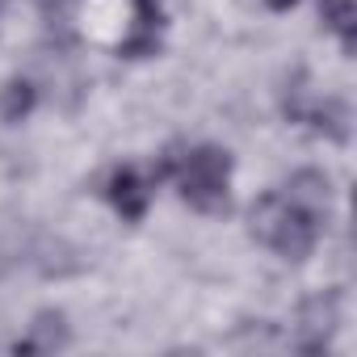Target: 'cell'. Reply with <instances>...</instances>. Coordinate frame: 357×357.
Instances as JSON below:
<instances>
[{
  "instance_id": "8992f818",
  "label": "cell",
  "mask_w": 357,
  "mask_h": 357,
  "mask_svg": "<svg viewBox=\"0 0 357 357\" xmlns=\"http://www.w3.org/2000/svg\"><path fill=\"white\" fill-rule=\"evenodd\" d=\"M282 198L294 211H303V215H311V219L324 223V215L332 206V181H328V172H319V168H298V172H290Z\"/></svg>"
},
{
  "instance_id": "4fadbf2b",
  "label": "cell",
  "mask_w": 357,
  "mask_h": 357,
  "mask_svg": "<svg viewBox=\"0 0 357 357\" xmlns=\"http://www.w3.org/2000/svg\"><path fill=\"white\" fill-rule=\"evenodd\" d=\"M155 51H160V30H143V26H130V34L118 43L122 59H147Z\"/></svg>"
},
{
  "instance_id": "3957f363",
  "label": "cell",
  "mask_w": 357,
  "mask_h": 357,
  "mask_svg": "<svg viewBox=\"0 0 357 357\" xmlns=\"http://www.w3.org/2000/svg\"><path fill=\"white\" fill-rule=\"evenodd\" d=\"M30 265L38 269V278L47 282H63L84 273V252L68 240V236H38L30 244Z\"/></svg>"
},
{
  "instance_id": "6da1fadb",
  "label": "cell",
  "mask_w": 357,
  "mask_h": 357,
  "mask_svg": "<svg viewBox=\"0 0 357 357\" xmlns=\"http://www.w3.org/2000/svg\"><path fill=\"white\" fill-rule=\"evenodd\" d=\"M176 190L181 198L202 211V215H227L231 211V151L227 147H215V143H202V147H190L181 168H176Z\"/></svg>"
},
{
  "instance_id": "7a4b0ae2",
  "label": "cell",
  "mask_w": 357,
  "mask_h": 357,
  "mask_svg": "<svg viewBox=\"0 0 357 357\" xmlns=\"http://www.w3.org/2000/svg\"><path fill=\"white\" fill-rule=\"evenodd\" d=\"M336 328H340V298H336V294H311V298H303V307H298L294 349H298V353H328Z\"/></svg>"
},
{
  "instance_id": "9a60e30c",
  "label": "cell",
  "mask_w": 357,
  "mask_h": 357,
  "mask_svg": "<svg viewBox=\"0 0 357 357\" xmlns=\"http://www.w3.org/2000/svg\"><path fill=\"white\" fill-rule=\"evenodd\" d=\"M34 5H38V9L47 13V17H55V13H59V9L68 5V0H34Z\"/></svg>"
},
{
  "instance_id": "8fae6325",
  "label": "cell",
  "mask_w": 357,
  "mask_h": 357,
  "mask_svg": "<svg viewBox=\"0 0 357 357\" xmlns=\"http://www.w3.org/2000/svg\"><path fill=\"white\" fill-rule=\"evenodd\" d=\"M319 17L332 34H340L344 51H353V43H357V5L353 0H319Z\"/></svg>"
},
{
  "instance_id": "7c38bea8",
  "label": "cell",
  "mask_w": 357,
  "mask_h": 357,
  "mask_svg": "<svg viewBox=\"0 0 357 357\" xmlns=\"http://www.w3.org/2000/svg\"><path fill=\"white\" fill-rule=\"evenodd\" d=\"M307 109H311L307 76H303V72H294V80H286V89H282V114H286L290 122H303V118H307Z\"/></svg>"
},
{
  "instance_id": "9c48e42d",
  "label": "cell",
  "mask_w": 357,
  "mask_h": 357,
  "mask_svg": "<svg viewBox=\"0 0 357 357\" xmlns=\"http://www.w3.org/2000/svg\"><path fill=\"white\" fill-rule=\"evenodd\" d=\"M34 105H38V89H34L30 76H9L0 84V122L17 126L34 114Z\"/></svg>"
},
{
  "instance_id": "30bf717a",
  "label": "cell",
  "mask_w": 357,
  "mask_h": 357,
  "mask_svg": "<svg viewBox=\"0 0 357 357\" xmlns=\"http://www.w3.org/2000/svg\"><path fill=\"white\" fill-rule=\"evenodd\" d=\"M282 215H286V198H282V194H265V198H257V202L248 206V236H252L257 244H269V236L278 231Z\"/></svg>"
},
{
  "instance_id": "5b68a950",
  "label": "cell",
  "mask_w": 357,
  "mask_h": 357,
  "mask_svg": "<svg viewBox=\"0 0 357 357\" xmlns=\"http://www.w3.org/2000/svg\"><path fill=\"white\" fill-rule=\"evenodd\" d=\"M105 198H109V206H114L126 223H139V219L147 215V206H151V181H143L139 168L122 164V168H114V172H109Z\"/></svg>"
},
{
  "instance_id": "52a82bcc",
  "label": "cell",
  "mask_w": 357,
  "mask_h": 357,
  "mask_svg": "<svg viewBox=\"0 0 357 357\" xmlns=\"http://www.w3.org/2000/svg\"><path fill=\"white\" fill-rule=\"evenodd\" d=\"M72 344V324L59 307H43L34 311V319L26 324V340H17V353H63Z\"/></svg>"
},
{
  "instance_id": "ba28073f",
  "label": "cell",
  "mask_w": 357,
  "mask_h": 357,
  "mask_svg": "<svg viewBox=\"0 0 357 357\" xmlns=\"http://www.w3.org/2000/svg\"><path fill=\"white\" fill-rule=\"evenodd\" d=\"M303 122H311V130H315V135H324V139H332V143H349V130H353L349 101H340V97L311 101V109H307V118H303Z\"/></svg>"
},
{
  "instance_id": "e0dca14e",
  "label": "cell",
  "mask_w": 357,
  "mask_h": 357,
  "mask_svg": "<svg viewBox=\"0 0 357 357\" xmlns=\"http://www.w3.org/2000/svg\"><path fill=\"white\" fill-rule=\"evenodd\" d=\"M5 5H9V0H0V9H5Z\"/></svg>"
},
{
  "instance_id": "277c9868",
  "label": "cell",
  "mask_w": 357,
  "mask_h": 357,
  "mask_svg": "<svg viewBox=\"0 0 357 357\" xmlns=\"http://www.w3.org/2000/svg\"><path fill=\"white\" fill-rule=\"evenodd\" d=\"M315 240H319V219H311V215H303L286 202V215H282V223H278V231L269 236L265 248H273L282 261H307Z\"/></svg>"
},
{
  "instance_id": "2e32d148",
  "label": "cell",
  "mask_w": 357,
  "mask_h": 357,
  "mask_svg": "<svg viewBox=\"0 0 357 357\" xmlns=\"http://www.w3.org/2000/svg\"><path fill=\"white\" fill-rule=\"evenodd\" d=\"M265 5H269L273 13H286V9H294V5H298V0H265Z\"/></svg>"
},
{
  "instance_id": "5bb4252c",
  "label": "cell",
  "mask_w": 357,
  "mask_h": 357,
  "mask_svg": "<svg viewBox=\"0 0 357 357\" xmlns=\"http://www.w3.org/2000/svg\"><path fill=\"white\" fill-rule=\"evenodd\" d=\"M160 22H164L160 0H135V26H143V30H160Z\"/></svg>"
}]
</instances>
